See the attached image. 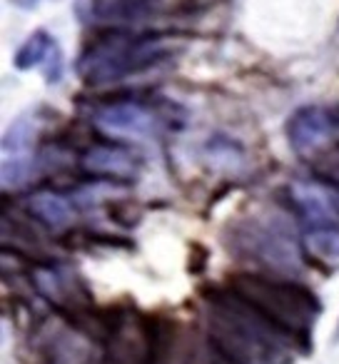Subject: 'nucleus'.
<instances>
[{
    "mask_svg": "<svg viewBox=\"0 0 339 364\" xmlns=\"http://www.w3.org/2000/svg\"><path fill=\"white\" fill-rule=\"evenodd\" d=\"M332 120H334V135H339V107H332Z\"/></svg>",
    "mask_w": 339,
    "mask_h": 364,
    "instance_id": "nucleus-14",
    "label": "nucleus"
},
{
    "mask_svg": "<svg viewBox=\"0 0 339 364\" xmlns=\"http://www.w3.org/2000/svg\"><path fill=\"white\" fill-rule=\"evenodd\" d=\"M287 140L297 155H312L317 147L324 145V140L334 135L332 110L324 107H302L287 120Z\"/></svg>",
    "mask_w": 339,
    "mask_h": 364,
    "instance_id": "nucleus-5",
    "label": "nucleus"
},
{
    "mask_svg": "<svg viewBox=\"0 0 339 364\" xmlns=\"http://www.w3.org/2000/svg\"><path fill=\"white\" fill-rule=\"evenodd\" d=\"M43 68L45 77L50 82L60 80L63 73V58L58 43L48 36L45 31H36L26 43L21 46V50L16 53V68L18 70H31V68Z\"/></svg>",
    "mask_w": 339,
    "mask_h": 364,
    "instance_id": "nucleus-9",
    "label": "nucleus"
},
{
    "mask_svg": "<svg viewBox=\"0 0 339 364\" xmlns=\"http://www.w3.org/2000/svg\"><path fill=\"white\" fill-rule=\"evenodd\" d=\"M28 208H31V213L36 215L41 223L55 225V228L58 225H68L72 220L70 203L53 193H41V195H36V198H31Z\"/></svg>",
    "mask_w": 339,
    "mask_h": 364,
    "instance_id": "nucleus-11",
    "label": "nucleus"
},
{
    "mask_svg": "<svg viewBox=\"0 0 339 364\" xmlns=\"http://www.w3.org/2000/svg\"><path fill=\"white\" fill-rule=\"evenodd\" d=\"M232 289L264 319L282 329L299 349L309 352L312 327L322 312V304L312 289L297 282H277L259 274H237L232 277Z\"/></svg>",
    "mask_w": 339,
    "mask_h": 364,
    "instance_id": "nucleus-2",
    "label": "nucleus"
},
{
    "mask_svg": "<svg viewBox=\"0 0 339 364\" xmlns=\"http://www.w3.org/2000/svg\"><path fill=\"white\" fill-rule=\"evenodd\" d=\"M36 140V122L31 117L18 120L3 137V185H21L28 177Z\"/></svg>",
    "mask_w": 339,
    "mask_h": 364,
    "instance_id": "nucleus-6",
    "label": "nucleus"
},
{
    "mask_svg": "<svg viewBox=\"0 0 339 364\" xmlns=\"http://www.w3.org/2000/svg\"><path fill=\"white\" fill-rule=\"evenodd\" d=\"M90 16L105 26H122L147 16L145 0H90Z\"/></svg>",
    "mask_w": 339,
    "mask_h": 364,
    "instance_id": "nucleus-10",
    "label": "nucleus"
},
{
    "mask_svg": "<svg viewBox=\"0 0 339 364\" xmlns=\"http://www.w3.org/2000/svg\"><path fill=\"white\" fill-rule=\"evenodd\" d=\"M319 182H327V185H339V150L329 152L319 160V165L314 167Z\"/></svg>",
    "mask_w": 339,
    "mask_h": 364,
    "instance_id": "nucleus-13",
    "label": "nucleus"
},
{
    "mask_svg": "<svg viewBox=\"0 0 339 364\" xmlns=\"http://www.w3.org/2000/svg\"><path fill=\"white\" fill-rule=\"evenodd\" d=\"M82 170L105 180H132L140 170V160L122 145H95L82 157Z\"/></svg>",
    "mask_w": 339,
    "mask_h": 364,
    "instance_id": "nucleus-7",
    "label": "nucleus"
},
{
    "mask_svg": "<svg viewBox=\"0 0 339 364\" xmlns=\"http://www.w3.org/2000/svg\"><path fill=\"white\" fill-rule=\"evenodd\" d=\"M292 203L302 213V218L317 228H334L339 220V200L322 185H294L292 188Z\"/></svg>",
    "mask_w": 339,
    "mask_h": 364,
    "instance_id": "nucleus-8",
    "label": "nucleus"
},
{
    "mask_svg": "<svg viewBox=\"0 0 339 364\" xmlns=\"http://www.w3.org/2000/svg\"><path fill=\"white\" fill-rule=\"evenodd\" d=\"M304 247L314 259L337 262L339 259V232L334 228H317L307 235Z\"/></svg>",
    "mask_w": 339,
    "mask_h": 364,
    "instance_id": "nucleus-12",
    "label": "nucleus"
},
{
    "mask_svg": "<svg viewBox=\"0 0 339 364\" xmlns=\"http://www.w3.org/2000/svg\"><path fill=\"white\" fill-rule=\"evenodd\" d=\"M208 304L205 334L225 364H289L287 349L294 342L232 287L208 294Z\"/></svg>",
    "mask_w": 339,
    "mask_h": 364,
    "instance_id": "nucleus-1",
    "label": "nucleus"
},
{
    "mask_svg": "<svg viewBox=\"0 0 339 364\" xmlns=\"http://www.w3.org/2000/svg\"><path fill=\"white\" fill-rule=\"evenodd\" d=\"M167 55L165 41L152 36L115 33L85 48L77 73L87 85H110L142 73Z\"/></svg>",
    "mask_w": 339,
    "mask_h": 364,
    "instance_id": "nucleus-3",
    "label": "nucleus"
},
{
    "mask_svg": "<svg viewBox=\"0 0 339 364\" xmlns=\"http://www.w3.org/2000/svg\"><path fill=\"white\" fill-rule=\"evenodd\" d=\"M95 125L110 137L132 140V137L152 135L157 127V117L140 102H115L95 112Z\"/></svg>",
    "mask_w": 339,
    "mask_h": 364,
    "instance_id": "nucleus-4",
    "label": "nucleus"
}]
</instances>
